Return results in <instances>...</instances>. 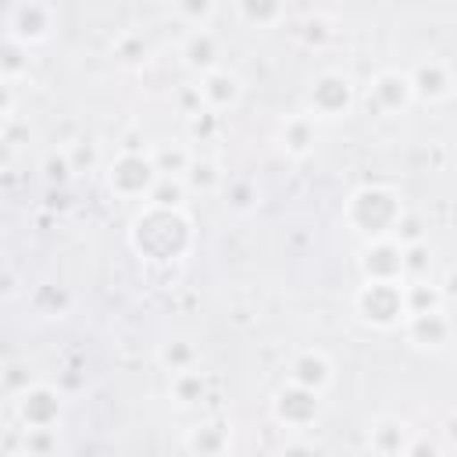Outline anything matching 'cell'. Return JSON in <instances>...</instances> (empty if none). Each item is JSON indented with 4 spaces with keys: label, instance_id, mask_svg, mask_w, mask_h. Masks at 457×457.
<instances>
[{
    "label": "cell",
    "instance_id": "obj_1",
    "mask_svg": "<svg viewBox=\"0 0 457 457\" xmlns=\"http://www.w3.org/2000/svg\"><path fill=\"white\" fill-rule=\"evenodd\" d=\"M193 232H189V218L182 214V207H154L146 204L143 214L132 221V246L136 253L150 257V261H179L189 253Z\"/></svg>",
    "mask_w": 457,
    "mask_h": 457
},
{
    "label": "cell",
    "instance_id": "obj_2",
    "mask_svg": "<svg viewBox=\"0 0 457 457\" xmlns=\"http://www.w3.org/2000/svg\"><path fill=\"white\" fill-rule=\"evenodd\" d=\"M403 218V200L389 186H361L350 193L343 207V221L361 236V239H378L393 236L396 221Z\"/></svg>",
    "mask_w": 457,
    "mask_h": 457
},
{
    "label": "cell",
    "instance_id": "obj_3",
    "mask_svg": "<svg viewBox=\"0 0 457 457\" xmlns=\"http://www.w3.org/2000/svg\"><path fill=\"white\" fill-rule=\"evenodd\" d=\"M353 314L371 325V328H396L407 321V303H403V282H371L364 278V286L353 293Z\"/></svg>",
    "mask_w": 457,
    "mask_h": 457
},
{
    "label": "cell",
    "instance_id": "obj_4",
    "mask_svg": "<svg viewBox=\"0 0 457 457\" xmlns=\"http://www.w3.org/2000/svg\"><path fill=\"white\" fill-rule=\"evenodd\" d=\"M303 104H307L303 111H311L318 121H339V118H346L353 111L357 86L343 71H321V75H314Z\"/></svg>",
    "mask_w": 457,
    "mask_h": 457
},
{
    "label": "cell",
    "instance_id": "obj_5",
    "mask_svg": "<svg viewBox=\"0 0 457 457\" xmlns=\"http://www.w3.org/2000/svg\"><path fill=\"white\" fill-rule=\"evenodd\" d=\"M161 179L150 150H121L111 164H107V189L121 200H136L146 196L154 189V182Z\"/></svg>",
    "mask_w": 457,
    "mask_h": 457
},
{
    "label": "cell",
    "instance_id": "obj_6",
    "mask_svg": "<svg viewBox=\"0 0 457 457\" xmlns=\"http://www.w3.org/2000/svg\"><path fill=\"white\" fill-rule=\"evenodd\" d=\"M271 418L286 432H307L321 418V393H314L307 386H296V382H286L271 396Z\"/></svg>",
    "mask_w": 457,
    "mask_h": 457
},
{
    "label": "cell",
    "instance_id": "obj_7",
    "mask_svg": "<svg viewBox=\"0 0 457 457\" xmlns=\"http://www.w3.org/2000/svg\"><path fill=\"white\" fill-rule=\"evenodd\" d=\"M11 403H14V418L21 421V428L61 425V414H64V396H61V389H54V386H46V382H32V386L21 389Z\"/></svg>",
    "mask_w": 457,
    "mask_h": 457
},
{
    "label": "cell",
    "instance_id": "obj_8",
    "mask_svg": "<svg viewBox=\"0 0 457 457\" xmlns=\"http://www.w3.org/2000/svg\"><path fill=\"white\" fill-rule=\"evenodd\" d=\"M357 268L371 282H403V243L396 236L364 239L357 253Z\"/></svg>",
    "mask_w": 457,
    "mask_h": 457
},
{
    "label": "cell",
    "instance_id": "obj_9",
    "mask_svg": "<svg viewBox=\"0 0 457 457\" xmlns=\"http://www.w3.org/2000/svg\"><path fill=\"white\" fill-rule=\"evenodd\" d=\"M407 75H411V86H414V100H421V104H443L457 89L453 68L446 61H439V57L418 61Z\"/></svg>",
    "mask_w": 457,
    "mask_h": 457
},
{
    "label": "cell",
    "instance_id": "obj_10",
    "mask_svg": "<svg viewBox=\"0 0 457 457\" xmlns=\"http://www.w3.org/2000/svg\"><path fill=\"white\" fill-rule=\"evenodd\" d=\"M368 104L378 111V114H403L411 104H414V86H411V75L407 71H378L371 79V89H368Z\"/></svg>",
    "mask_w": 457,
    "mask_h": 457
},
{
    "label": "cell",
    "instance_id": "obj_11",
    "mask_svg": "<svg viewBox=\"0 0 457 457\" xmlns=\"http://www.w3.org/2000/svg\"><path fill=\"white\" fill-rule=\"evenodd\" d=\"M403 336L418 350H443L453 339V321H450V314L443 307L439 311H425V314H407Z\"/></svg>",
    "mask_w": 457,
    "mask_h": 457
},
{
    "label": "cell",
    "instance_id": "obj_12",
    "mask_svg": "<svg viewBox=\"0 0 457 457\" xmlns=\"http://www.w3.org/2000/svg\"><path fill=\"white\" fill-rule=\"evenodd\" d=\"M286 378L325 396L328 386H332V378H336V368H332V361L321 350H296L289 357V364H286Z\"/></svg>",
    "mask_w": 457,
    "mask_h": 457
},
{
    "label": "cell",
    "instance_id": "obj_13",
    "mask_svg": "<svg viewBox=\"0 0 457 457\" xmlns=\"http://www.w3.org/2000/svg\"><path fill=\"white\" fill-rule=\"evenodd\" d=\"M54 32V14L50 7L29 0V4H18L14 14H11V39L25 43V46H36V43H46Z\"/></svg>",
    "mask_w": 457,
    "mask_h": 457
},
{
    "label": "cell",
    "instance_id": "obj_14",
    "mask_svg": "<svg viewBox=\"0 0 457 457\" xmlns=\"http://www.w3.org/2000/svg\"><path fill=\"white\" fill-rule=\"evenodd\" d=\"M200 93H204V104L211 111L225 114L232 107H239V100H243V79L236 71H228V68H214V71L200 75Z\"/></svg>",
    "mask_w": 457,
    "mask_h": 457
},
{
    "label": "cell",
    "instance_id": "obj_15",
    "mask_svg": "<svg viewBox=\"0 0 457 457\" xmlns=\"http://www.w3.org/2000/svg\"><path fill=\"white\" fill-rule=\"evenodd\" d=\"M182 64L196 75H207L214 68H221V43L211 29H193L182 39Z\"/></svg>",
    "mask_w": 457,
    "mask_h": 457
},
{
    "label": "cell",
    "instance_id": "obj_16",
    "mask_svg": "<svg viewBox=\"0 0 457 457\" xmlns=\"http://www.w3.org/2000/svg\"><path fill=\"white\" fill-rule=\"evenodd\" d=\"M407 446H411V428H407V421H400V418H393V414H382V418H375V421L368 425V450H371V453L400 457V453H407Z\"/></svg>",
    "mask_w": 457,
    "mask_h": 457
},
{
    "label": "cell",
    "instance_id": "obj_17",
    "mask_svg": "<svg viewBox=\"0 0 457 457\" xmlns=\"http://www.w3.org/2000/svg\"><path fill=\"white\" fill-rule=\"evenodd\" d=\"M318 143V118L311 111H300V114H289L282 118L278 125V146L289 154V157H307Z\"/></svg>",
    "mask_w": 457,
    "mask_h": 457
},
{
    "label": "cell",
    "instance_id": "obj_18",
    "mask_svg": "<svg viewBox=\"0 0 457 457\" xmlns=\"http://www.w3.org/2000/svg\"><path fill=\"white\" fill-rule=\"evenodd\" d=\"M182 446L196 457H221L232 450V428L225 421H200V425L186 428Z\"/></svg>",
    "mask_w": 457,
    "mask_h": 457
},
{
    "label": "cell",
    "instance_id": "obj_19",
    "mask_svg": "<svg viewBox=\"0 0 457 457\" xmlns=\"http://www.w3.org/2000/svg\"><path fill=\"white\" fill-rule=\"evenodd\" d=\"M207 393H211V382H207V375L196 371V368H189V371H175L171 382H168V396H171V403L182 407V411L200 407V403L207 400Z\"/></svg>",
    "mask_w": 457,
    "mask_h": 457
},
{
    "label": "cell",
    "instance_id": "obj_20",
    "mask_svg": "<svg viewBox=\"0 0 457 457\" xmlns=\"http://www.w3.org/2000/svg\"><path fill=\"white\" fill-rule=\"evenodd\" d=\"M157 364L175 375V371H189V368H200V346L186 336H171L157 346Z\"/></svg>",
    "mask_w": 457,
    "mask_h": 457
},
{
    "label": "cell",
    "instance_id": "obj_21",
    "mask_svg": "<svg viewBox=\"0 0 457 457\" xmlns=\"http://www.w3.org/2000/svg\"><path fill=\"white\" fill-rule=\"evenodd\" d=\"M403 303H407V314H425V311H439L446 300H443L439 282H432V278H403Z\"/></svg>",
    "mask_w": 457,
    "mask_h": 457
},
{
    "label": "cell",
    "instance_id": "obj_22",
    "mask_svg": "<svg viewBox=\"0 0 457 457\" xmlns=\"http://www.w3.org/2000/svg\"><path fill=\"white\" fill-rule=\"evenodd\" d=\"M236 14L250 29H271L286 18V0H236Z\"/></svg>",
    "mask_w": 457,
    "mask_h": 457
},
{
    "label": "cell",
    "instance_id": "obj_23",
    "mask_svg": "<svg viewBox=\"0 0 457 457\" xmlns=\"http://www.w3.org/2000/svg\"><path fill=\"white\" fill-rule=\"evenodd\" d=\"M64 450V439L57 432V425H46V428H21V446L18 453L21 457H54Z\"/></svg>",
    "mask_w": 457,
    "mask_h": 457
},
{
    "label": "cell",
    "instance_id": "obj_24",
    "mask_svg": "<svg viewBox=\"0 0 457 457\" xmlns=\"http://www.w3.org/2000/svg\"><path fill=\"white\" fill-rule=\"evenodd\" d=\"M182 179H186L189 193H214V189L225 186V171H221V164L214 157H193V164H189V171Z\"/></svg>",
    "mask_w": 457,
    "mask_h": 457
},
{
    "label": "cell",
    "instance_id": "obj_25",
    "mask_svg": "<svg viewBox=\"0 0 457 457\" xmlns=\"http://www.w3.org/2000/svg\"><path fill=\"white\" fill-rule=\"evenodd\" d=\"M150 157H154V164H157L161 175H186L196 154L186 143H157L150 150Z\"/></svg>",
    "mask_w": 457,
    "mask_h": 457
},
{
    "label": "cell",
    "instance_id": "obj_26",
    "mask_svg": "<svg viewBox=\"0 0 457 457\" xmlns=\"http://www.w3.org/2000/svg\"><path fill=\"white\" fill-rule=\"evenodd\" d=\"M186 193H189V186H186L182 175H161L154 182V189L146 193V204H154V207H182Z\"/></svg>",
    "mask_w": 457,
    "mask_h": 457
},
{
    "label": "cell",
    "instance_id": "obj_27",
    "mask_svg": "<svg viewBox=\"0 0 457 457\" xmlns=\"http://www.w3.org/2000/svg\"><path fill=\"white\" fill-rule=\"evenodd\" d=\"M432 264H436V250H432L428 239H418V243L403 246V278H428Z\"/></svg>",
    "mask_w": 457,
    "mask_h": 457
},
{
    "label": "cell",
    "instance_id": "obj_28",
    "mask_svg": "<svg viewBox=\"0 0 457 457\" xmlns=\"http://www.w3.org/2000/svg\"><path fill=\"white\" fill-rule=\"evenodd\" d=\"M39 171H43V182H46L50 189H64V186L75 179V168H71L68 146H64V150H50V154L43 157Z\"/></svg>",
    "mask_w": 457,
    "mask_h": 457
},
{
    "label": "cell",
    "instance_id": "obj_29",
    "mask_svg": "<svg viewBox=\"0 0 457 457\" xmlns=\"http://www.w3.org/2000/svg\"><path fill=\"white\" fill-rule=\"evenodd\" d=\"M332 36H336V29H332V18H325V14H307L296 29V39L307 50H321L325 43H332Z\"/></svg>",
    "mask_w": 457,
    "mask_h": 457
},
{
    "label": "cell",
    "instance_id": "obj_30",
    "mask_svg": "<svg viewBox=\"0 0 457 457\" xmlns=\"http://www.w3.org/2000/svg\"><path fill=\"white\" fill-rule=\"evenodd\" d=\"M0 75H4V82H21L29 75V46L25 43H18V39H7L4 43Z\"/></svg>",
    "mask_w": 457,
    "mask_h": 457
},
{
    "label": "cell",
    "instance_id": "obj_31",
    "mask_svg": "<svg viewBox=\"0 0 457 457\" xmlns=\"http://www.w3.org/2000/svg\"><path fill=\"white\" fill-rule=\"evenodd\" d=\"M32 307H36V314H43V318H64V311H68V293L61 289V286H36L32 289Z\"/></svg>",
    "mask_w": 457,
    "mask_h": 457
},
{
    "label": "cell",
    "instance_id": "obj_32",
    "mask_svg": "<svg viewBox=\"0 0 457 457\" xmlns=\"http://www.w3.org/2000/svg\"><path fill=\"white\" fill-rule=\"evenodd\" d=\"M218 132H221V114L211 111V107H204V111H196V114L186 118L189 143H211V139H218Z\"/></svg>",
    "mask_w": 457,
    "mask_h": 457
},
{
    "label": "cell",
    "instance_id": "obj_33",
    "mask_svg": "<svg viewBox=\"0 0 457 457\" xmlns=\"http://www.w3.org/2000/svg\"><path fill=\"white\" fill-rule=\"evenodd\" d=\"M214 11H218V0H175V14L189 29H207Z\"/></svg>",
    "mask_w": 457,
    "mask_h": 457
},
{
    "label": "cell",
    "instance_id": "obj_34",
    "mask_svg": "<svg viewBox=\"0 0 457 457\" xmlns=\"http://www.w3.org/2000/svg\"><path fill=\"white\" fill-rule=\"evenodd\" d=\"M225 207L236 211V214H246L257 207V186L250 179H232L225 186Z\"/></svg>",
    "mask_w": 457,
    "mask_h": 457
},
{
    "label": "cell",
    "instance_id": "obj_35",
    "mask_svg": "<svg viewBox=\"0 0 457 457\" xmlns=\"http://www.w3.org/2000/svg\"><path fill=\"white\" fill-rule=\"evenodd\" d=\"M68 157H71L75 175H89V171L100 168V146H96L93 139H75V143L68 146Z\"/></svg>",
    "mask_w": 457,
    "mask_h": 457
},
{
    "label": "cell",
    "instance_id": "obj_36",
    "mask_svg": "<svg viewBox=\"0 0 457 457\" xmlns=\"http://www.w3.org/2000/svg\"><path fill=\"white\" fill-rule=\"evenodd\" d=\"M114 57H118L121 64L136 68V64H143V61H146V43H143L139 36H121V39H118V46H114Z\"/></svg>",
    "mask_w": 457,
    "mask_h": 457
},
{
    "label": "cell",
    "instance_id": "obj_37",
    "mask_svg": "<svg viewBox=\"0 0 457 457\" xmlns=\"http://www.w3.org/2000/svg\"><path fill=\"white\" fill-rule=\"evenodd\" d=\"M175 107H179V114H196V111H204L207 104H204V93H200V82L196 86H179L175 89Z\"/></svg>",
    "mask_w": 457,
    "mask_h": 457
},
{
    "label": "cell",
    "instance_id": "obj_38",
    "mask_svg": "<svg viewBox=\"0 0 457 457\" xmlns=\"http://www.w3.org/2000/svg\"><path fill=\"white\" fill-rule=\"evenodd\" d=\"M393 236L407 246V243H418V239H425V221L418 218V214H411V211H403V218L396 221V228H393Z\"/></svg>",
    "mask_w": 457,
    "mask_h": 457
},
{
    "label": "cell",
    "instance_id": "obj_39",
    "mask_svg": "<svg viewBox=\"0 0 457 457\" xmlns=\"http://www.w3.org/2000/svg\"><path fill=\"white\" fill-rule=\"evenodd\" d=\"M0 386H4V393L14 400V396H18L21 389H29L32 382H29V371H25L18 361H7V364H4V382H0Z\"/></svg>",
    "mask_w": 457,
    "mask_h": 457
},
{
    "label": "cell",
    "instance_id": "obj_40",
    "mask_svg": "<svg viewBox=\"0 0 457 457\" xmlns=\"http://www.w3.org/2000/svg\"><path fill=\"white\" fill-rule=\"evenodd\" d=\"M21 143H29V125H18V118H7V121H4V150H7V157H11Z\"/></svg>",
    "mask_w": 457,
    "mask_h": 457
},
{
    "label": "cell",
    "instance_id": "obj_41",
    "mask_svg": "<svg viewBox=\"0 0 457 457\" xmlns=\"http://www.w3.org/2000/svg\"><path fill=\"white\" fill-rule=\"evenodd\" d=\"M14 86H18V82H4V86H0V118H4V121L14 118Z\"/></svg>",
    "mask_w": 457,
    "mask_h": 457
},
{
    "label": "cell",
    "instance_id": "obj_42",
    "mask_svg": "<svg viewBox=\"0 0 457 457\" xmlns=\"http://www.w3.org/2000/svg\"><path fill=\"white\" fill-rule=\"evenodd\" d=\"M443 446L446 450H457V411H450L443 418Z\"/></svg>",
    "mask_w": 457,
    "mask_h": 457
},
{
    "label": "cell",
    "instance_id": "obj_43",
    "mask_svg": "<svg viewBox=\"0 0 457 457\" xmlns=\"http://www.w3.org/2000/svg\"><path fill=\"white\" fill-rule=\"evenodd\" d=\"M439 289H443V300H446V303H457V268H450V271L439 278Z\"/></svg>",
    "mask_w": 457,
    "mask_h": 457
},
{
    "label": "cell",
    "instance_id": "obj_44",
    "mask_svg": "<svg viewBox=\"0 0 457 457\" xmlns=\"http://www.w3.org/2000/svg\"><path fill=\"white\" fill-rule=\"evenodd\" d=\"M439 450H446V446L428 443V439H414V436H411V446H407V453H439Z\"/></svg>",
    "mask_w": 457,
    "mask_h": 457
},
{
    "label": "cell",
    "instance_id": "obj_45",
    "mask_svg": "<svg viewBox=\"0 0 457 457\" xmlns=\"http://www.w3.org/2000/svg\"><path fill=\"white\" fill-rule=\"evenodd\" d=\"M282 450H286V453H314L318 443H314V439H293V443H286Z\"/></svg>",
    "mask_w": 457,
    "mask_h": 457
},
{
    "label": "cell",
    "instance_id": "obj_46",
    "mask_svg": "<svg viewBox=\"0 0 457 457\" xmlns=\"http://www.w3.org/2000/svg\"><path fill=\"white\" fill-rule=\"evenodd\" d=\"M121 150H146V139H143L139 132H129V136L121 139Z\"/></svg>",
    "mask_w": 457,
    "mask_h": 457
},
{
    "label": "cell",
    "instance_id": "obj_47",
    "mask_svg": "<svg viewBox=\"0 0 457 457\" xmlns=\"http://www.w3.org/2000/svg\"><path fill=\"white\" fill-rule=\"evenodd\" d=\"M18 293V286H14V275L11 271H4V296H14Z\"/></svg>",
    "mask_w": 457,
    "mask_h": 457
}]
</instances>
